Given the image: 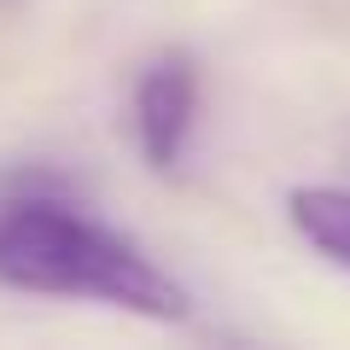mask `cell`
Here are the masks:
<instances>
[{"label":"cell","instance_id":"7a4b0ae2","mask_svg":"<svg viewBox=\"0 0 350 350\" xmlns=\"http://www.w3.org/2000/svg\"><path fill=\"white\" fill-rule=\"evenodd\" d=\"M135 140L152 170H181L199 117V64L187 53H158L135 82Z\"/></svg>","mask_w":350,"mask_h":350},{"label":"cell","instance_id":"6da1fadb","mask_svg":"<svg viewBox=\"0 0 350 350\" xmlns=\"http://www.w3.org/2000/svg\"><path fill=\"white\" fill-rule=\"evenodd\" d=\"M0 286L41 298H94L146 321L193 315L187 286L163 262H152L129 234L36 175H18L0 193Z\"/></svg>","mask_w":350,"mask_h":350},{"label":"cell","instance_id":"3957f363","mask_svg":"<svg viewBox=\"0 0 350 350\" xmlns=\"http://www.w3.org/2000/svg\"><path fill=\"white\" fill-rule=\"evenodd\" d=\"M292 228L327 262L350 269V187H304L292 193Z\"/></svg>","mask_w":350,"mask_h":350}]
</instances>
